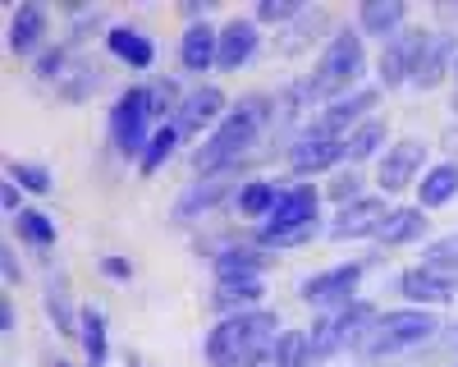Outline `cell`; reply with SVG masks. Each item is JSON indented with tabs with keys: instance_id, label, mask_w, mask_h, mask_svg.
Segmentation results:
<instances>
[{
	"instance_id": "cell-1",
	"label": "cell",
	"mask_w": 458,
	"mask_h": 367,
	"mask_svg": "<svg viewBox=\"0 0 458 367\" xmlns=\"http://www.w3.org/2000/svg\"><path fill=\"white\" fill-rule=\"evenodd\" d=\"M266 120H271V101L248 92L243 101H234L225 110V120L216 124V133L193 152V170L207 179V175H225L234 170L252 147H257V133L266 129Z\"/></svg>"
},
{
	"instance_id": "cell-2",
	"label": "cell",
	"mask_w": 458,
	"mask_h": 367,
	"mask_svg": "<svg viewBox=\"0 0 458 367\" xmlns=\"http://www.w3.org/2000/svg\"><path fill=\"white\" fill-rule=\"evenodd\" d=\"M151 124H165V106L151 88H129L120 101L110 106V138H114V152L120 157H142L147 142L157 138Z\"/></svg>"
},
{
	"instance_id": "cell-3",
	"label": "cell",
	"mask_w": 458,
	"mask_h": 367,
	"mask_svg": "<svg viewBox=\"0 0 458 367\" xmlns=\"http://www.w3.org/2000/svg\"><path fill=\"white\" fill-rule=\"evenodd\" d=\"M317 220H321V193L312 184H293V189L280 193L271 220L257 230V243L261 248H293L317 230Z\"/></svg>"
},
{
	"instance_id": "cell-4",
	"label": "cell",
	"mask_w": 458,
	"mask_h": 367,
	"mask_svg": "<svg viewBox=\"0 0 458 367\" xmlns=\"http://www.w3.org/2000/svg\"><path fill=\"white\" fill-rule=\"evenodd\" d=\"M440 330V317L427 312V308H394V312H380L371 326H367V336H362V354L380 358V354H399V349H417V345H427L431 336Z\"/></svg>"
},
{
	"instance_id": "cell-5",
	"label": "cell",
	"mask_w": 458,
	"mask_h": 367,
	"mask_svg": "<svg viewBox=\"0 0 458 367\" xmlns=\"http://www.w3.org/2000/svg\"><path fill=\"white\" fill-rule=\"evenodd\" d=\"M358 73H362V37H358L353 28H339V32L330 37V47L321 51L317 73H312L308 88H312L321 101H339L344 92H353Z\"/></svg>"
},
{
	"instance_id": "cell-6",
	"label": "cell",
	"mask_w": 458,
	"mask_h": 367,
	"mask_svg": "<svg viewBox=\"0 0 458 367\" xmlns=\"http://www.w3.org/2000/svg\"><path fill=\"white\" fill-rule=\"evenodd\" d=\"M376 321V312L367 303H353V308H339V312H326L312 330H308V345H312V358H330L339 354L344 345H362L367 326Z\"/></svg>"
},
{
	"instance_id": "cell-7",
	"label": "cell",
	"mask_w": 458,
	"mask_h": 367,
	"mask_svg": "<svg viewBox=\"0 0 458 367\" xmlns=\"http://www.w3.org/2000/svg\"><path fill=\"white\" fill-rule=\"evenodd\" d=\"M367 262H344V267H330V271H317L308 285H302V303L317 308L321 317L326 312H339V308H353L358 303V280H362Z\"/></svg>"
},
{
	"instance_id": "cell-8",
	"label": "cell",
	"mask_w": 458,
	"mask_h": 367,
	"mask_svg": "<svg viewBox=\"0 0 458 367\" xmlns=\"http://www.w3.org/2000/svg\"><path fill=\"white\" fill-rule=\"evenodd\" d=\"M427 37L422 28H403L386 42V55H380V88H403L417 79V64H422V51H427Z\"/></svg>"
},
{
	"instance_id": "cell-9",
	"label": "cell",
	"mask_w": 458,
	"mask_h": 367,
	"mask_svg": "<svg viewBox=\"0 0 458 367\" xmlns=\"http://www.w3.org/2000/svg\"><path fill=\"white\" fill-rule=\"evenodd\" d=\"M339 161H349V142H339L335 133H321V129L302 133L289 147V170H298V175H326Z\"/></svg>"
},
{
	"instance_id": "cell-10",
	"label": "cell",
	"mask_w": 458,
	"mask_h": 367,
	"mask_svg": "<svg viewBox=\"0 0 458 367\" xmlns=\"http://www.w3.org/2000/svg\"><path fill=\"white\" fill-rule=\"evenodd\" d=\"M422 161H427V142H422V138L394 142L390 152H386V161H380V170H376L380 193H403L408 184L417 179V170H422Z\"/></svg>"
},
{
	"instance_id": "cell-11",
	"label": "cell",
	"mask_w": 458,
	"mask_h": 367,
	"mask_svg": "<svg viewBox=\"0 0 458 367\" xmlns=\"http://www.w3.org/2000/svg\"><path fill=\"white\" fill-rule=\"evenodd\" d=\"M390 216V207L380 202V198H353V202H344L330 220V239H367L380 230V220Z\"/></svg>"
},
{
	"instance_id": "cell-12",
	"label": "cell",
	"mask_w": 458,
	"mask_h": 367,
	"mask_svg": "<svg viewBox=\"0 0 458 367\" xmlns=\"http://www.w3.org/2000/svg\"><path fill=\"white\" fill-rule=\"evenodd\" d=\"M454 289H458V280H449V276H440V271H431V267H412V271H403L399 276V294L408 303H417V308H445L449 299H454Z\"/></svg>"
},
{
	"instance_id": "cell-13",
	"label": "cell",
	"mask_w": 458,
	"mask_h": 367,
	"mask_svg": "<svg viewBox=\"0 0 458 367\" xmlns=\"http://www.w3.org/2000/svg\"><path fill=\"white\" fill-rule=\"evenodd\" d=\"M376 101H380V92H376V88H353V92H344L339 101H326V106H321V120H317V129L339 138L349 124H358L362 115H371Z\"/></svg>"
},
{
	"instance_id": "cell-14",
	"label": "cell",
	"mask_w": 458,
	"mask_h": 367,
	"mask_svg": "<svg viewBox=\"0 0 458 367\" xmlns=\"http://www.w3.org/2000/svg\"><path fill=\"white\" fill-rule=\"evenodd\" d=\"M225 106H229V101H225L220 88H198V92H188V97H183V106H174V115H170V120L183 129V138H193L198 129L225 120V115H220Z\"/></svg>"
},
{
	"instance_id": "cell-15",
	"label": "cell",
	"mask_w": 458,
	"mask_h": 367,
	"mask_svg": "<svg viewBox=\"0 0 458 367\" xmlns=\"http://www.w3.org/2000/svg\"><path fill=\"white\" fill-rule=\"evenodd\" d=\"M47 47V10L37 0H23L10 14V51L14 55H37Z\"/></svg>"
},
{
	"instance_id": "cell-16",
	"label": "cell",
	"mask_w": 458,
	"mask_h": 367,
	"mask_svg": "<svg viewBox=\"0 0 458 367\" xmlns=\"http://www.w3.org/2000/svg\"><path fill=\"white\" fill-rule=\"evenodd\" d=\"M229 175L234 170H225V175H207V179H198V184H188V193L174 202V220H193V216H202V211H211V207H220L229 193H234V184H229Z\"/></svg>"
},
{
	"instance_id": "cell-17",
	"label": "cell",
	"mask_w": 458,
	"mask_h": 367,
	"mask_svg": "<svg viewBox=\"0 0 458 367\" xmlns=\"http://www.w3.org/2000/svg\"><path fill=\"white\" fill-rule=\"evenodd\" d=\"M252 51H257V19H229L220 28V55H216V64L220 69H239V64L252 60Z\"/></svg>"
},
{
	"instance_id": "cell-18",
	"label": "cell",
	"mask_w": 458,
	"mask_h": 367,
	"mask_svg": "<svg viewBox=\"0 0 458 367\" xmlns=\"http://www.w3.org/2000/svg\"><path fill=\"white\" fill-rule=\"evenodd\" d=\"M216 55H220V32H216V28H207V23L183 28V37H179V64H183V69L202 73V69L216 64Z\"/></svg>"
},
{
	"instance_id": "cell-19",
	"label": "cell",
	"mask_w": 458,
	"mask_h": 367,
	"mask_svg": "<svg viewBox=\"0 0 458 367\" xmlns=\"http://www.w3.org/2000/svg\"><path fill=\"white\" fill-rule=\"evenodd\" d=\"M454 55H458V37L454 32H431L427 37V51H422V64H417V88H436L445 73H449V64H454Z\"/></svg>"
},
{
	"instance_id": "cell-20",
	"label": "cell",
	"mask_w": 458,
	"mask_h": 367,
	"mask_svg": "<svg viewBox=\"0 0 458 367\" xmlns=\"http://www.w3.org/2000/svg\"><path fill=\"white\" fill-rule=\"evenodd\" d=\"M106 51H110V55H120L129 69H151V60H157V42H151L147 32L129 28V23L106 32Z\"/></svg>"
},
{
	"instance_id": "cell-21",
	"label": "cell",
	"mask_w": 458,
	"mask_h": 367,
	"mask_svg": "<svg viewBox=\"0 0 458 367\" xmlns=\"http://www.w3.org/2000/svg\"><path fill=\"white\" fill-rule=\"evenodd\" d=\"M458 198V161H440L422 175L417 184V207L422 211H436V207H449Z\"/></svg>"
},
{
	"instance_id": "cell-22",
	"label": "cell",
	"mask_w": 458,
	"mask_h": 367,
	"mask_svg": "<svg viewBox=\"0 0 458 367\" xmlns=\"http://www.w3.org/2000/svg\"><path fill=\"white\" fill-rule=\"evenodd\" d=\"M427 211L422 207H394L386 220H380V230H376V239L386 243V248H403V243H412V239H422L427 235Z\"/></svg>"
},
{
	"instance_id": "cell-23",
	"label": "cell",
	"mask_w": 458,
	"mask_h": 367,
	"mask_svg": "<svg viewBox=\"0 0 458 367\" xmlns=\"http://www.w3.org/2000/svg\"><path fill=\"white\" fill-rule=\"evenodd\" d=\"M266 285L261 280H216V308L225 317H243V312H257Z\"/></svg>"
},
{
	"instance_id": "cell-24",
	"label": "cell",
	"mask_w": 458,
	"mask_h": 367,
	"mask_svg": "<svg viewBox=\"0 0 458 367\" xmlns=\"http://www.w3.org/2000/svg\"><path fill=\"white\" fill-rule=\"evenodd\" d=\"M266 267L271 257H261L257 248H225L216 257V280H261Z\"/></svg>"
},
{
	"instance_id": "cell-25",
	"label": "cell",
	"mask_w": 458,
	"mask_h": 367,
	"mask_svg": "<svg viewBox=\"0 0 458 367\" xmlns=\"http://www.w3.org/2000/svg\"><path fill=\"white\" fill-rule=\"evenodd\" d=\"M408 19V5L403 0H367V5L358 10V23L371 32V37H394Z\"/></svg>"
},
{
	"instance_id": "cell-26",
	"label": "cell",
	"mask_w": 458,
	"mask_h": 367,
	"mask_svg": "<svg viewBox=\"0 0 458 367\" xmlns=\"http://www.w3.org/2000/svg\"><path fill=\"white\" fill-rule=\"evenodd\" d=\"M312 363V345H308V330H284L276 340V349L257 358L252 367H308Z\"/></svg>"
},
{
	"instance_id": "cell-27",
	"label": "cell",
	"mask_w": 458,
	"mask_h": 367,
	"mask_svg": "<svg viewBox=\"0 0 458 367\" xmlns=\"http://www.w3.org/2000/svg\"><path fill=\"white\" fill-rule=\"evenodd\" d=\"M276 202H280V189L271 179H248V184H239V211L248 216V220H271V211H276Z\"/></svg>"
},
{
	"instance_id": "cell-28",
	"label": "cell",
	"mask_w": 458,
	"mask_h": 367,
	"mask_svg": "<svg viewBox=\"0 0 458 367\" xmlns=\"http://www.w3.org/2000/svg\"><path fill=\"white\" fill-rule=\"evenodd\" d=\"M179 142H183V129H179L174 120H165V124L157 129V138L147 142V152L138 157V170H142V175H157V170H161V166H165V161L179 152Z\"/></svg>"
},
{
	"instance_id": "cell-29",
	"label": "cell",
	"mask_w": 458,
	"mask_h": 367,
	"mask_svg": "<svg viewBox=\"0 0 458 367\" xmlns=\"http://www.w3.org/2000/svg\"><path fill=\"white\" fill-rule=\"evenodd\" d=\"M106 317H101V308H83L79 312V340H83V349H88V367H106Z\"/></svg>"
},
{
	"instance_id": "cell-30",
	"label": "cell",
	"mask_w": 458,
	"mask_h": 367,
	"mask_svg": "<svg viewBox=\"0 0 458 367\" xmlns=\"http://www.w3.org/2000/svg\"><path fill=\"white\" fill-rule=\"evenodd\" d=\"M14 235H19L28 248H51V243H55V220H51L47 211L28 207V211L14 216Z\"/></svg>"
},
{
	"instance_id": "cell-31",
	"label": "cell",
	"mask_w": 458,
	"mask_h": 367,
	"mask_svg": "<svg viewBox=\"0 0 458 367\" xmlns=\"http://www.w3.org/2000/svg\"><path fill=\"white\" fill-rule=\"evenodd\" d=\"M92 88H97V64H88V60H79V64H69L64 69V79H60V101H83V97H92Z\"/></svg>"
},
{
	"instance_id": "cell-32",
	"label": "cell",
	"mask_w": 458,
	"mask_h": 367,
	"mask_svg": "<svg viewBox=\"0 0 458 367\" xmlns=\"http://www.w3.org/2000/svg\"><path fill=\"white\" fill-rule=\"evenodd\" d=\"M5 179H14L19 189H28V193H37V198L55 189L51 170H47V166H28V161H10V166H5Z\"/></svg>"
},
{
	"instance_id": "cell-33",
	"label": "cell",
	"mask_w": 458,
	"mask_h": 367,
	"mask_svg": "<svg viewBox=\"0 0 458 367\" xmlns=\"http://www.w3.org/2000/svg\"><path fill=\"white\" fill-rule=\"evenodd\" d=\"M380 142H386V120L358 124V133L349 138V161H367L371 152H380Z\"/></svg>"
},
{
	"instance_id": "cell-34",
	"label": "cell",
	"mask_w": 458,
	"mask_h": 367,
	"mask_svg": "<svg viewBox=\"0 0 458 367\" xmlns=\"http://www.w3.org/2000/svg\"><path fill=\"white\" fill-rule=\"evenodd\" d=\"M422 267H431V271H440V276L458 280V235H449V239L431 243V248H427V262H422Z\"/></svg>"
},
{
	"instance_id": "cell-35",
	"label": "cell",
	"mask_w": 458,
	"mask_h": 367,
	"mask_svg": "<svg viewBox=\"0 0 458 367\" xmlns=\"http://www.w3.org/2000/svg\"><path fill=\"white\" fill-rule=\"evenodd\" d=\"M302 14V0H261L257 5V23H284Z\"/></svg>"
},
{
	"instance_id": "cell-36",
	"label": "cell",
	"mask_w": 458,
	"mask_h": 367,
	"mask_svg": "<svg viewBox=\"0 0 458 367\" xmlns=\"http://www.w3.org/2000/svg\"><path fill=\"white\" fill-rule=\"evenodd\" d=\"M47 303H51V317H55V326H60V336H79V321H73V312L64 308V289H60V280L51 285Z\"/></svg>"
},
{
	"instance_id": "cell-37",
	"label": "cell",
	"mask_w": 458,
	"mask_h": 367,
	"mask_svg": "<svg viewBox=\"0 0 458 367\" xmlns=\"http://www.w3.org/2000/svg\"><path fill=\"white\" fill-rule=\"evenodd\" d=\"M0 202H5V211H10V216H19V184H14V179L0 184Z\"/></svg>"
},
{
	"instance_id": "cell-38",
	"label": "cell",
	"mask_w": 458,
	"mask_h": 367,
	"mask_svg": "<svg viewBox=\"0 0 458 367\" xmlns=\"http://www.w3.org/2000/svg\"><path fill=\"white\" fill-rule=\"evenodd\" d=\"M0 271H5V285H10V289L19 285V262H14L10 248H0Z\"/></svg>"
},
{
	"instance_id": "cell-39",
	"label": "cell",
	"mask_w": 458,
	"mask_h": 367,
	"mask_svg": "<svg viewBox=\"0 0 458 367\" xmlns=\"http://www.w3.org/2000/svg\"><path fill=\"white\" fill-rule=\"evenodd\" d=\"M101 276H129V267L114 262V257H101Z\"/></svg>"
},
{
	"instance_id": "cell-40",
	"label": "cell",
	"mask_w": 458,
	"mask_h": 367,
	"mask_svg": "<svg viewBox=\"0 0 458 367\" xmlns=\"http://www.w3.org/2000/svg\"><path fill=\"white\" fill-rule=\"evenodd\" d=\"M14 326H19V312H14V299H5V336H14Z\"/></svg>"
},
{
	"instance_id": "cell-41",
	"label": "cell",
	"mask_w": 458,
	"mask_h": 367,
	"mask_svg": "<svg viewBox=\"0 0 458 367\" xmlns=\"http://www.w3.org/2000/svg\"><path fill=\"white\" fill-rule=\"evenodd\" d=\"M454 110H458V64H454Z\"/></svg>"
},
{
	"instance_id": "cell-42",
	"label": "cell",
	"mask_w": 458,
	"mask_h": 367,
	"mask_svg": "<svg viewBox=\"0 0 458 367\" xmlns=\"http://www.w3.org/2000/svg\"><path fill=\"white\" fill-rule=\"evenodd\" d=\"M51 367H73V363H64V358H55V363H51Z\"/></svg>"
}]
</instances>
